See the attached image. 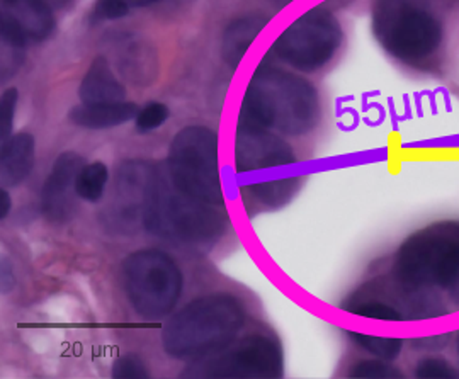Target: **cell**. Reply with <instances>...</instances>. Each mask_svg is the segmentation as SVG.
<instances>
[{
  "label": "cell",
  "instance_id": "19",
  "mask_svg": "<svg viewBox=\"0 0 459 379\" xmlns=\"http://www.w3.org/2000/svg\"><path fill=\"white\" fill-rule=\"evenodd\" d=\"M108 181L109 170L102 162L83 165L75 182V196L87 202H98L104 196Z\"/></svg>",
  "mask_w": 459,
  "mask_h": 379
},
{
  "label": "cell",
  "instance_id": "23",
  "mask_svg": "<svg viewBox=\"0 0 459 379\" xmlns=\"http://www.w3.org/2000/svg\"><path fill=\"white\" fill-rule=\"evenodd\" d=\"M148 376H150V373H148L147 364L134 354H126L123 357H117L113 364V378L145 379Z\"/></svg>",
  "mask_w": 459,
  "mask_h": 379
},
{
  "label": "cell",
  "instance_id": "25",
  "mask_svg": "<svg viewBox=\"0 0 459 379\" xmlns=\"http://www.w3.org/2000/svg\"><path fill=\"white\" fill-rule=\"evenodd\" d=\"M415 375L419 378H458V373L447 361L439 357H429L415 367Z\"/></svg>",
  "mask_w": 459,
  "mask_h": 379
},
{
  "label": "cell",
  "instance_id": "30",
  "mask_svg": "<svg viewBox=\"0 0 459 379\" xmlns=\"http://www.w3.org/2000/svg\"><path fill=\"white\" fill-rule=\"evenodd\" d=\"M458 352H459V333H458Z\"/></svg>",
  "mask_w": 459,
  "mask_h": 379
},
{
  "label": "cell",
  "instance_id": "9",
  "mask_svg": "<svg viewBox=\"0 0 459 379\" xmlns=\"http://www.w3.org/2000/svg\"><path fill=\"white\" fill-rule=\"evenodd\" d=\"M341 43L337 17L325 7H313L279 34L271 55L296 70L316 72L335 56Z\"/></svg>",
  "mask_w": 459,
  "mask_h": 379
},
{
  "label": "cell",
  "instance_id": "29",
  "mask_svg": "<svg viewBox=\"0 0 459 379\" xmlns=\"http://www.w3.org/2000/svg\"><path fill=\"white\" fill-rule=\"evenodd\" d=\"M273 2H274L278 7H282V5H288V4L293 2V0H273Z\"/></svg>",
  "mask_w": 459,
  "mask_h": 379
},
{
  "label": "cell",
  "instance_id": "1",
  "mask_svg": "<svg viewBox=\"0 0 459 379\" xmlns=\"http://www.w3.org/2000/svg\"><path fill=\"white\" fill-rule=\"evenodd\" d=\"M394 276L415 318L447 314L437 291L459 306V221H439L411 235L396 252Z\"/></svg>",
  "mask_w": 459,
  "mask_h": 379
},
{
  "label": "cell",
  "instance_id": "2",
  "mask_svg": "<svg viewBox=\"0 0 459 379\" xmlns=\"http://www.w3.org/2000/svg\"><path fill=\"white\" fill-rule=\"evenodd\" d=\"M320 121L318 92L307 79L278 66L261 65L247 85L238 123L301 136Z\"/></svg>",
  "mask_w": 459,
  "mask_h": 379
},
{
  "label": "cell",
  "instance_id": "24",
  "mask_svg": "<svg viewBox=\"0 0 459 379\" xmlns=\"http://www.w3.org/2000/svg\"><path fill=\"white\" fill-rule=\"evenodd\" d=\"M17 99H19V92H17V89H14V87L7 89L2 94V102H0V133H2V140L4 142H7L11 138V133H13Z\"/></svg>",
  "mask_w": 459,
  "mask_h": 379
},
{
  "label": "cell",
  "instance_id": "5",
  "mask_svg": "<svg viewBox=\"0 0 459 379\" xmlns=\"http://www.w3.org/2000/svg\"><path fill=\"white\" fill-rule=\"evenodd\" d=\"M373 31L394 58L419 65L443 43V24L427 0H375Z\"/></svg>",
  "mask_w": 459,
  "mask_h": 379
},
{
  "label": "cell",
  "instance_id": "14",
  "mask_svg": "<svg viewBox=\"0 0 459 379\" xmlns=\"http://www.w3.org/2000/svg\"><path fill=\"white\" fill-rule=\"evenodd\" d=\"M36 160V143L33 134L17 133L4 142L0 165L4 187H16L26 181L33 172Z\"/></svg>",
  "mask_w": 459,
  "mask_h": 379
},
{
  "label": "cell",
  "instance_id": "8",
  "mask_svg": "<svg viewBox=\"0 0 459 379\" xmlns=\"http://www.w3.org/2000/svg\"><path fill=\"white\" fill-rule=\"evenodd\" d=\"M284 373L282 347L273 335L250 333L213 354L191 361L182 376L212 379H274Z\"/></svg>",
  "mask_w": 459,
  "mask_h": 379
},
{
  "label": "cell",
  "instance_id": "7",
  "mask_svg": "<svg viewBox=\"0 0 459 379\" xmlns=\"http://www.w3.org/2000/svg\"><path fill=\"white\" fill-rule=\"evenodd\" d=\"M167 177L191 198L225 204L218 162V134L201 125L182 128L169 147Z\"/></svg>",
  "mask_w": 459,
  "mask_h": 379
},
{
  "label": "cell",
  "instance_id": "4",
  "mask_svg": "<svg viewBox=\"0 0 459 379\" xmlns=\"http://www.w3.org/2000/svg\"><path fill=\"white\" fill-rule=\"evenodd\" d=\"M229 220L225 204L191 198L157 170L142 225L169 240L203 245L216 242L227 231Z\"/></svg>",
  "mask_w": 459,
  "mask_h": 379
},
{
  "label": "cell",
  "instance_id": "3",
  "mask_svg": "<svg viewBox=\"0 0 459 379\" xmlns=\"http://www.w3.org/2000/svg\"><path fill=\"white\" fill-rule=\"evenodd\" d=\"M246 322V308L229 293L196 297L165 322L162 346L174 359L197 361L229 346Z\"/></svg>",
  "mask_w": 459,
  "mask_h": 379
},
{
  "label": "cell",
  "instance_id": "17",
  "mask_svg": "<svg viewBox=\"0 0 459 379\" xmlns=\"http://www.w3.org/2000/svg\"><path fill=\"white\" fill-rule=\"evenodd\" d=\"M298 184H299L298 177L255 182V184L240 187V198L246 204L247 211H250V208L276 210L293 199Z\"/></svg>",
  "mask_w": 459,
  "mask_h": 379
},
{
  "label": "cell",
  "instance_id": "21",
  "mask_svg": "<svg viewBox=\"0 0 459 379\" xmlns=\"http://www.w3.org/2000/svg\"><path fill=\"white\" fill-rule=\"evenodd\" d=\"M351 378H368V379H390V378H402V373L379 359H368V361H359L358 364L352 366Z\"/></svg>",
  "mask_w": 459,
  "mask_h": 379
},
{
  "label": "cell",
  "instance_id": "26",
  "mask_svg": "<svg viewBox=\"0 0 459 379\" xmlns=\"http://www.w3.org/2000/svg\"><path fill=\"white\" fill-rule=\"evenodd\" d=\"M130 7L128 0H96L92 14L98 21H116L128 16Z\"/></svg>",
  "mask_w": 459,
  "mask_h": 379
},
{
  "label": "cell",
  "instance_id": "6",
  "mask_svg": "<svg viewBox=\"0 0 459 379\" xmlns=\"http://www.w3.org/2000/svg\"><path fill=\"white\" fill-rule=\"evenodd\" d=\"M121 282L133 310L148 320L172 314L182 295V271L159 248L130 254L121 265Z\"/></svg>",
  "mask_w": 459,
  "mask_h": 379
},
{
  "label": "cell",
  "instance_id": "27",
  "mask_svg": "<svg viewBox=\"0 0 459 379\" xmlns=\"http://www.w3.org/2000/svg\"><path fill=\"white\" fill-rule=\"evenodd\" d=\"M11 210H13V199H11V194L7 193V189H2V191H0V216L5 218V216L11 213Z\"/></svg>",
  "mask_w": 459,
  "mask_h": 379
},
{
  "label": "cell",
  "instance_id": "11",
  "mask_svg": "<svg viewBox=\"0 0 459 379\" xmlns=\"http://www.w3.org/2000/svg\"><path fill=\"white\" fill-rule=\"evenodd\" d=\"M85 165L82 157L75 151L58 155L41 191V210L51 223H65L75 210V182Z\"/></svg>",
  "mask_w": 459,
  "mask_h": 379
},
{
  "label": "cell",
  "instance_id": "18",
  "mask_svg": "<svg viewBox=\"0 0 459 379\" xmlns=\"http://www.w3.org/2000/svg\"><path fill=\"white\" fill-rule=\"evenodd\" d=\"M345 312L349 314L371 318V320H379V322H402L405 320L403 312L394 308V305L375 299V297H364L362 295H354L347 303L342 305Z\"/></svg>",
  "mask_w": 459,
  "mask_h": 379
},
{
  "label": "cell",
  "instance_id": "16",
  "mask_svg": "<svg viewBox=\"0 0 459 379\" xmlns=\"http://www.w3.org/2000/svg\"><path fill=\"white\" fill-rule=\"evenodd\" d=\"M2 11L16 19L31 41H45L55 31V16L45 0H2Z\"/></svg>",
  "mask_w": 459,
  "mask_h": 379
},
{
  "label": "cell",
  "instance_id": "15",
  "mask_svg": "<svg viewBox=\"0 0 459 379\" xmlns=\"http://www.w3.org/2000/svg\"><path fill=\"white\" fill-rule=\"evenodd\" d=\"M138 111L136 104L126 100L116 104H81L70 111L68 119L85 130H109L132 121Z\"/></svg>",
  "mask_w": 459,
  "mask_h": 379
},
{
  "label": "cell",
  "instance_id": "20",
  "mask_svg": "<svg viewBox=\"0 0 459 379\" xmlns=\"http://www.w3.org/2000/svg\"><path fill=\"white\" fill-rule=\"evenodd\" d=\"M349 335L364 350L383 359H396L403 347V342L400 339H392V337H377V335H366L358 332H351Z\"/></svg>",
  "mask_w": 459,
  "mask_h": 379
},
{
  "label": "cell",
  "instance_id": "13",
  "mask_svg": "<svg viewBox=\"0 0 459 379\" xmlns=\"http://www.w3.org/2000/svg\"><path fill=\"white\" fill-rule=\"evenodd\" d=\"M82 104H116L126 99L125 85L116 79L106 56H98L83 75L79 87Z\"/></svg>",
  "mask_w": 459,
  "mask_h": 379
},
{
  "label": "cell",
  "instance_id": "10",
  "mask_svg": "<svg viewBox=\"0 0 459 379\" xmlns=\"http://www.w3.org/2000/svg\"><path fill=\"white\" fill-rule=\"evenodd\" d=\"M295 162V151L286 140L263 126L238 123L235 134V168L238 174H250Z\"/></svg>",
  "mask_w": 459,
  "mask_h": 379
},
{
  "label": "cell",
  "instance_id": "12",
  "mask_svg": "<svg viewBox=\"0 0 459 379\" xmlns=\"http://www.w3.org/2000/svg\"><path fill=\"white\" fill-rule=\"evenodd\" d=\"M271 22V16L264 13H252L247 16L237 17L230 22L221 38V56L225 64L237 70L244 60L247 50L254 39L263 33L264 28Z\"/></svg>",
  "mask_w": 459,
  "mask_h": 379
},
{
  "label": "cell",
  "instance_id": "22",
  "mask_svg": "<svg viewBox=\"0 0 459 379\" xmlns=\"http://www.w3.org/2000/svg\"><path fill=\"white\" fill-rule=\"evenodd\" d=\"M169 108L162 102H150L145 108L138 111L134 117V125L142 133L153 132L160 128L169 119Z\"/></svg>",
  "mask_w": 459,
  "mask_h": 379
},
{
  "label": "cell",
  "instance_id": "28",
  "mask_svg": "<svg viewBox=\"0 0 459 379\" xmlns=\"http://www.w3.org/2000/svg\"><path fill=\"white\" fill-rule=\"evenodd\" d=\"M157 2H160V0H128V4L132 7H148V5H153Z\"/></svg>",
  "mask_w": 459,
  "mask_h": 379
}]
</instances>
